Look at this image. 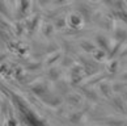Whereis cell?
I'll return each instance as SVG.
<instances>
[{"mask_svg":"<svg viewBox=\"0 0 127 126\" xmlns=\"http://www.w3.org/2000/svg\"><path fill=\"white\" fill-rule=\"evenodd\" d=\"M12 99H13V104H15V106L17 108V110L20 112V114L22 117V121H24L28 126H43L45 125L43 121H42L38 116L29 108V105H28L21 97H18L17 95H13Z\"/></svg>","mask_w":127,"mask_h":126,"instance_id":"obj_1","label":"cell"},{"mask_svg":"<svg viewBox=\"0 0 127 126\" xmlns=\"http://www.w3.org/2000/svg\"><path fill=\"white\" fill-rule=\"evenodd\" d=\"M65 22H67V25L71 28L73 30H79L81 29L83 25H84V18L81 17V15L77 12H73V13H69L65 18Z\"/></svg>","mask_w":127,"mask_h":126,"instance_id":"obj_2","label":"cell"},{"mask_svg":"<svg viewBox=\"0 0 127 126\" xmlns=\"http://www.w3.org/2000/svg\"><path fill=\"white\" fill-rule=\"evenodd\" d=\"M16 3L18 4V12L21 13V16L28 15L32 8V0H17Z\"/></svg>","mask_w":127,"mask_h":126,"instance_id":"obj_3","label":"cell"},{"mask_svg":"<svg viewBox=\"0 0 127 126\" xmlns=\"http://www.w3.org/2000/svg\"><path fill=\"white\" fill-rule=\"evenodd\" d=\"M114 37L115 40L119 42V43H122V42H125L127 40V29L123 26H117L114 29Z\"/></svg>","mask_w":127,"mask_h":126,"instance_id":"obj_4","label":"cell"},{"mask_svg":"<svg viewBox=\"0 0 127 126\" xmlns=\"http://www.w3.org/2000/svg\"><path fill=\"white\" fill-rule=\"evenodd\" d=\"M96 42L101 47V50H109L110 49V41L107 40L103 34H97L96 36Z\"/></svg>","mask_w":127,"mask_h":126,"instance_id":"obj_5","label":"cell"},{"mask_svg":"<svg viewBox=\"0 0 127 126\" xmlns=\"http://www.w3.org/2000/svg\"><path fill=\"white\" fill-rule=\"evenodd\" d=\"M0 16H3L4 18H11L12 15L9 12V7L5 0H0Z\"/></svg>","mask_w":127,"mask_h":126,"instance_id":"obj_6","label":"cell"},{"mask_svg":"<svg viewBox=\"0 0 127 126\" xmlns=\"http://www.w3.org/2000/svg\"><path fill=\"white\" fill-rule=\"evenodd\" d=\"M81 47L83 49H85L87 51H89V53H91V51H95V43H93V42H91V41H83L81 42Z\"/></svg>","mask_w":127,"mask_h":126,"instance_id":"obj_7","label":"cell"},{"mask_svg":"<svg viewBox=\"0 0 127 126\" xmlns=\"http://www.w3.org/2000/svg\"><path fill=\"white\" fill-rule=\"evenodd\" d=\"M71 0H54L53 4L54 5H65V4H68Z\"/></svg>","mask_w":127,"mask_h":126,"instance_id":"obj_8","label":"cell"},{"mask_svg":"<svg viewBox=\"0 0 127 126\" xmlns=\"http://www.w3.org/2000/svg\"><path fill=\"white\" fill-rule=\"evenodd\" d=\"M54 0H39V4L41 5H47V4H50V3H53Z\"/></svg>","mask_w":127,"mask_h":126,"instance_id":"obj_9","label":"cell"},{"mask_svg":"<svg viewBox=\"0 0 127 126\" xmlns=\"http://www.w3.org/2000/svg\"><path fill=\"white\" fill-rule=\"evenodd\" d=\"M123 3L126 4V5H127V0H123Z\"/></svg>","mask_w":127,"mask_h":126,"instance_id":"obj_10","label":"cell"},{"mask_svg":"<svg viewBox=\"0 0 127 126\" xmlns=\"http://www.w3.org/2000/svg\"><path fill=\"white\" fill-rule=\"evenodd\" d=\"M91 1H96V0H91Z\"/></svg>","mask_w":127,"mask_h":126,"instance_id":"obj_11","label":"cell"}]
</instances>
